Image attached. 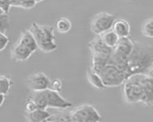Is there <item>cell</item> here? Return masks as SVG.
I'll list each match as a JSON object with an SVG mask.
<instances>
[{
  "instance_id": "cell-1",
  "label": "cell",
  "mask_w": 153,
  "mask_h": 122,
  "mask_svg": "<svg viewBox=\"0 0 153 122\" xmlns=\"http://www.w3.org/2000/svg\"><path fill=\"white\" fill-rule=\"evenodd\" d=\"M153 64V44L134 41V50L127 62L126 80L135 75L146 74Z\"/></svg>"
},
{
  "instance_id": "cell-17",
  "label": "cell",
  "mask_w": 153,
  "mask_h": 122,
  "mask_svg": "<svg viewBox=\"0 0 153 122\" xmlns=\"http://www.w3.org/2000/svg\"><path fill=\"white\" fill-rule=\"evenodd\" d=\"M45 91L33 92V94L30 97L36 104L38 109L47 110L48 107Z\"/></svg>"
},
{
  "instance_id": "cell-7",
  "label": "cell",
  "mask_w": 153,
  "mask_h": 122,
  "mask_svg": "<svg viewBox=\"0 0 153 122\" xmlns=\"http://www.w3.org/2000/svg\"><path fill=\"white\" fill-rule=\"evenodd\" d=\"M105 87H115L123 85L126 81L123 73L112 64H107L98 73Z\"/></svg>"
},
{
  "instance_id": "cell-10",
  "label": "cell",
  "mask_w": 153,
  "mask_h": 122,
  "mask_svg": "<svg viewBox=\"0 0 153 122\" xmlns=\"http://www.w3.org/2000/svg\"><path fill=\"white\" fill-rule=\"evenodd\" d=\"M48 107L66 109L72 106V104L60 94V93L47 89L45 90Z\"/></svg>"
},
{
  "instance_id": "cell-30",
  "label": "cell",
  "mask_w": 153,
  "mask_h": 122,
  "mask_svg": "<svg viewBox=\"0 0 153 122\" xmlns=\"http://www.w3.org/2000/svg\"><path fill=\"white\" fill-rule=\"evenodd\" d=\"M128 1H134V0H128Z\"/></svg>"
},
{
  "instance_id": "cell-16",
  "label": "cell",
  "mask_w": 153,
  "mask_h": 122,
  "mask_svg": "<svg viewBox=\"0 0 153 122\" xmlns=\"http://www.w3.org/2000/svg\"><path fill=\"white\" fill-rule=\"evenodd\" d=\"M99 36L105 44L112 49L116 46L120 38L112 29L104 33Z\"/></svg>"
},
{
  "instance_id": "cell-25",
  "label": "cell",
  "mask_w": 153,
  "mask_h": 122,
  "mask_svg": "<svg viewBox=\"0 0 153 122\" xmlns=\"http://www.w3.org/2000/svg\"><path fill=\"white\" fill-rule=\"evenodd\" d=\"M9 38L6 34L0 32V52L3 51L8 45Z\"/></svg>"
},
{
  "instance_id": "cell-21",
  "label": "cell",
  "mask_w": 153,
  "mask_h": 122,
  "mask_svg": "<svg viewBox=\"0 0 153 122\" xmlns=\"http://www.w3.org/2000/svg\"><path fill=\"white\" fill-rule=\"evenodd\" d=\"M141 32L145 37L153 38V18L144 21L142 26Z\"/></svg>"
},
{
  "instance_id": "cell-26",
  "label": "cell",
  "mask_w": 153,
  "mask_h": 122,
  "mask_svg": "<svg viewBox=\"0 0 153 122\" xmlns=\"http://www.w3.org/2000/svg\"><path fill=\"white\" fill-rule=\"evenodd\" d=\"M11 7L10 0H0V8L4 13L8 14Z\"/></svg>"
},
{
  "instance_id": "cell-3",
  "label": "cell",
  "mask_w": 153,
  "mask_h": 122,
  "mask_svg": "<svg viewBox=\"0 0 153 122\" xmlns=\"http://www.w3.org/2000/svg\"><path fill=\"white\" fill-rule=\"evenodd\" d=\"M36 42L38 49L45 53L55 51L58 48L52 26L39 24L34 22L29 29Z\"/></svg>"
},
{
  "instance_id": "cell-5",
  "label": "cell",
  "mask_w": 153,
  "mask_h": 122,
  "mask_svg": "<svg viewBox=\"0 0 153 122\" xmlns=\"http://www.w3.org/2000/svg\"><path fill=\"white\" fill-rule=\"evenodd\" d=\"M88 46L91 53V68L96 72H99L108 64L113 49L105 45L99 35L91 40Z\"/></svg>"
},
{
  "instance_id": "cell-27",
  "label": "cell",
  "mask_w": 153,
  "mask_h": 122,
  "mask_svg": "<svg viewBox=\"0 0 153 122\" xmlns=\"http://www.w3.org/2000/svg\"><path fill=\"white\" fill-rule=\"evenodd\" d=\"M147 75L149 78H151L153 80V64H152L149 70L147 73L146 74Z\"/></svg>"
},
{
  "instance_id": "cell-4",
  "label": "cell",
  "mask_w": 153,
  "mask_h": 122,
  "mask_svg": "<svg viewBox=\"0 0 153 122\" xmlns=\"http://www.w3.org/2000/svg\"><path fill=\"white\" fill-rule=\"evenodd\" d=\"M134 41L129 37L120 38L116 46L112 50L108 64H112L125 73L127 62L133 52Z\"/></svg>"
},
{
  "instance_id": "cell-22",
  "label": "cell",
  "mask_w": 153,
  "mask_h": 122,
  "mask_svg": "<svg viewBox=\"0 0 153 122\" xmlns=\"http://www.w3.org/2000/svg\"><path fill=\"white\" fill-rule=\"evenodd\" d=\"M10 26V19L8 14L3 13L0 14V32L6 34Z\"/></svg>"
},
{
  "instance_id": "cell-8",
  "label": "cell",
  "mask_w": 153,
  "mask_h": 122,
  "mask_svg": "<svg viewBox=\"0 0 153 122\" xmlns=\"http://www.w3.org/2000/svg\"><path fill=\"white\" fill-rule=\"evenodd\" d=\"M116 17L108 12H102L96 14L90 22V30L96 35H100L112 29Z\"/></svg>"
},
{
  "instance_id": "cell-14",
  "label": "cell",
  "mask_w": 153,
  "mask_h": 122,
  "mask_svg": "<svg viewBox=\"0 0 153 122\" xmlns=\"http://www.w3.org/2000/svg\"><path fill=\"white\" fill-rule=\"evenodd\" d=\"M17 42L30 49L34 53L38 49L36 40L29 30H25L21 32Z\"/></svg>"
},
{
  "instance_id": "cell-28",
  "label": "cell",
  "mask_w": 153,
  "mask_h": 122,
  "mask_svg": "<svg viewBox=\"0 0 153 122\" xmlns=\"http://www.w3.org/2000/svg\"><path fill=\"white\" fill-rule=\"evenodd\" d=\"M5 99V96L0 93V107L3 105Z\"/></svg>"
},
{
  "instance_id": "cell-15",
  "label": "cell",
  "mask_w": 153,
  "mask_h": 122,
  "mask_svg": "<svg viewBox=\"0 0 153 122\" xmlns=\"http://www.w3.org/2000/svg\"><path fill=\"white\" fill-rule=\"evenodd\" d=\"M87 77L89 83L96 89H102L105 88L100 75L91 68L87 70Z\"/></svg>"
},
{
  "instance_id": "cell-19",
  "label": "cell",
  "mask_w": 153,
  "mask_h": 122,
  "mask_svg": "<svg viewBox=\"0 0 153 122\" xmlns=\"http://www.w3.org/2000/svg\"><path fill=\"white\" fill-rule=\"evenodd\" d=\"M11 7H19L25 10L32 9L37 3L36 0H10Z\"/></svg>"
},
{
  "instance_id": "cell-6",
  "label": "cell",
  "mask_w": 153,
  "mask_h": 122,
  "mask_svg": "<svg viewBox=\"0 0 153 122\" xmlns=\"http://www.w3.org/2000/svg\"><path fill=\"white\" fill-rule=\"evenodd\" d=\"M69 122H98L102 117L95 107L89 104L76 106L68 113Z\"/></svg>"
},
{
  "instance_id": "cell-2",
  "label": "cell",
  "mask_w": 153,
  "mask_h": 122,
  "mask_svg": "<svg viewBox=\"0 0 153 122\" xmlns=\"http://www.w3.org/2000/svg\"><path fill=\"white\" fill-rule=\"evenodd\" d=\"M123 85L124 98L127 103H142L148 107L153 106V94L140 82V74L131 76Z\"/></svg>"
},
{
  "instance_id": "cell-18",
  "label": "cell",
  "mask_w": 153,
  "mask_h": 122,
  "mask_svg": "<svg viewBox=\"0 0 153 122\" xmlns=\"http://www.w3.org/2000/svg\"><path fill=\"white\" fill-rule=\"evenodd\" d=\"M72 24L70 20L68 18L62 17L59 18L56 23V29L60 33H66L70 31Z\"/></svg>"
},
{
  "instance_id": "cell-13",
  "label": "cell",
  "mask_w": 153,
  "mask_h": 122,
  "mask_svg": "<svg viewBox=\"0 0 153 122\" xmlns=\"http://www.w3.org/2000/svg\"><path fill=\"white\" fill-rule=\"evenodd\" d=\"M112 30L119 38L127 37L129 36L130 25L124 19H116L112 26Z\"/></svg>"
},
{
  "instance_id": "cell-29",
  "label": "cell",
  "mask_w": 153,
  "mask_h": 122,
  "mask_svg": "<svg viewBox=\"0 0 153 122\" xmlns=\"http://www.w3.org/2000/svg\"><path fill=\"white\" fill-rule=\"evenodd\" d=\"M44 0H36V2H37V3H39V2H42V1H43Z\"/></svg>"
},
{
  "instance_id": "cell-12",
  "label": "cell",
  "mask_w": 153,
  "mask_h": 122,
  "mask_svg": "<svg viewBox=\"0 0 153 122\" xmlns=\"http://www.w3.org/2000/svg\"><path fill=\"white\" fill-rule=\"evenodd\" d=\"M52 114L47 110L38 109L31 112H25L26 119L30 122H47Z\"/></svg>"
},
{
  "instance_id": "cell-11",
  "label": "cell",
  "mask_w": 153,
  "mask_h": 122,
  "mask_svg": "<svg viewBox=\"0 0 153 122\" xmlns=\"http://www.w3.org/2000/svg\"><path fill=\"white\" fill-rule=\"evenodd\" d=\"M34 53L30 49L16 42L11 50V59L15 62L27 61Z\"/></svg>"
},
{
  "instance_id": "cell-23",
  "label": "cell",
  "mask_w": 153,
  "mask_h": 122,
  "mask_svg": "<svg viewBox=\"0 0 153 122\" xmlns=\"http://www.w3.org/2000/svg\"><path fill=\"white\" fill-rule=\"evenodd\" d=\"M62 88V84L59 79L55 78L51 79L49 86L48 87L49 90L57 92H61Z\"/></svg>"
},
{
  "instance_id": "cell-24",
  "label": "cell",
  "mask_w": 153,
  "mask_h": 122,
  "mask_svg": "<svg viewBox=\"0 0 153 122\" xmlns=\"http://www.w3.org/2000/svg\"><path fill=\"white\" fill-rule=\"evenodd\" d=\"M38 109L36 105L35 104L31 98L29 96L27 99L25 103L26 112H31Z\"/></svg>"
},
{
  "instance_id": "cell-20",
  "label": "cell",
  "mask_w": 153,
  "mask_h": 122,
  "mask_svg": "<svg viewBox=\"0 0 153 122\" xmlns=\"http://www.w3.org/2000/svg\"><path fill=\"white\" fill-rule=\"evenodd\" d=\"M13 82L10 77L0 75V93L6 96L9 93Z\"/></svg>"
},
{
  "instance_id": "cell-9",
  "label": "cell",
  "mask_w": 153,
  "mask_h": 122,
  "mask_svg": "<svg viewBox=\"0 0 153 122\" xmlns=\"http://www.w3.org/2000/svg\"><path fill=\"white\" fill-rule=\"evenodd\" d=\"M51 79L43 72H38L30 75L27 79L29 88L33 92H40L48 89Z\"/></svg>"
}]
</instances>
